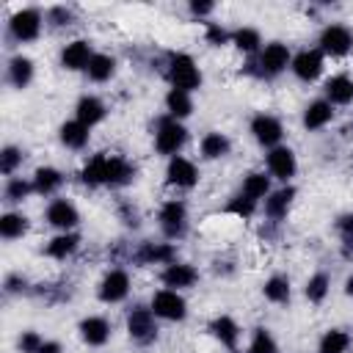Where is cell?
I'll use <instances>...</instances> for the list:
<instances>
[{
	"instance_id": "484cf974",
	"label": "cell",
	"mask_w": 353,
	"mask_h": 353,
	"mask_svg": "<svg viewBox=\"0 0 353 353\" xmlns=\"http://www.w3.org/2000/svg\"><path fill=\"white\" fill-rule=\"evenodd\" d=\"M323 91H325V102H331V105H347V102H353V80L347 74L328 77L325 85H323Z\"/></svg>"
},
{
	"instance_id": "74e56055",
	"label": "cell",
	"mask_w": 353,
	"mask_h": 353,
	"mask_svg": "<svg viewBox=\"0 0 353 353\" xmlns=\"http://www.w3.org/2000/svg\"><path fill=\"white\" fill-rule=\"evenodd\" d=\"M30 193H36L30 179H25V176H8V179H6L3 199H6L8 204H19V201H25Z\"/></svg>"
},
{
	"instance_id": "ee69618b",
	"label": "cell",
	"mask_w": 353,
	"mask_h": 353,
	"mask_svg": "<svg viewBox=\"0 0 353 353\" xmlns=\"http://www.w3.org/2000/svg\"><path fill=\"white\" fill-rule=\"evenodd\" d=\"M44 19H47L52 28H69V25L74 22V14H72V8H66V6H55V8H50V11L44 14Z\"/></svg>"
},
{
	"instance_id": "60d3db41",
	"label": "cell",
	"mask_w": 353,
	"mask_h": 353,
	"mask_svg": "<svg viewBox=\"0 0 353 353\" xmlns=\"http://www.w3.org/2000/svg\"><path fill=\"white\" fill-rule=\"evenodd\" d=\"M226 212H229V215H234V218L248 221V218L256 212V201H254V199H248L245 193H237V196H232V199H229Z\"/></svg>"
},
{
	"instance_id": "f1b7e54d",
	"label": "cell",
	"mask_w": 353,
	"mask_h": 353,
	"mask_svg": "<svg viewBox=\"0 0 353 353\" xmlns=\"http://www.w3.org/2000/svg\"><path fill=\"white\" fill-rule=\"evenodd\" d=\"M28 229H30V221H28V215H22V212H14V210H8V212H3L0 215V237L3 240H19L22 234H28Z\"/></svg>"
},
{
	"instance_id": "4316f807",
	"label": "cell",
	"mask_w": 353,
	"mask_h": 353,
	"mask_svg": "<svg viewBox=\"0 0 353 353\" xmlns=\"http://www.w3.org/2000/svg\"><path fill=\"white\" fill-rule=\"evenodd\" d=\"M58 138H61V143L66 146V149H85V143H88V138H91V130L85 127V124H80L77 119H72V121H63L61 124V130H58Z\"/></svg>"
},
{
	"instance_id": "5b68a950",
	"label": "cell",
	"mask_w": 353,
	"mask_h": 353,
	"mask_svg": "<svg viewBox=\"0 0 353 353\" xmlns=\"http://www.w3.org/2000/svg\"><path fill=\"white\" fill-rule=\"evenodd\" d=\"M317 50L323 55H331V58H345L350 50H353V30L342 22H328L323 30H320V39H317Z\"/></svg>"
},
{
	"instance_id": "d6a6232c",
	"label": "cell",
	"mask_w": 353,
	"mask_h": 353,
	"mask_svg": "<svg viewBox=\"0 0 353 353\" xmlns=\"http://www.w3.org/2000/svg\"><path fill=\"white\" fill-rule=\"evenodd\" d=\"M105 160H108V152H97L94 157H88L85 165L80 168V182L88 188L105 185Z\"/></svg>"
},
{
	"instance_id": "836d02e7",
	"label": "cell",
	"mask_w": 353,
	"mask_h": 353,
	"mask_svg": "<svg viewBox=\"0 0 353 353\" xmlns=\"http://www.w3.org/2000/svg\"><path fill=\"white\" fill-rule=\"evenodd\" d=\"M350 345H353V339H350L347 331H342V328H328V331L320 336V342H317V353H347Z\"/></svg>"
},
{
	"instance_id": "8fae6325",
	"label": "cell",
	"mask_w": 353,
	"mask_h": 353,
	"mask_svg": "<svg viewBox=\"0 0 353 353\" xmlns=\"http://www.w3.org/2000/svg\"><path fill=\"white\" fill-rule=\"evenodd\" d=\"M251 135H254V141L259 143V146H265V149H273V146H279V141H281V135H284V127H281V121L273 116V113H256L254 119H251Z\"/></svg>"
},
{
	"instance_id": "e0dca14e",
	"label": "cell",
	"mask_w": 353,
	"mask_h": 353,
	"mask_svg": "<svg viewBox=\"0 0 353 353\" xmlns=\"http://www.w3.org/2000/svg\"><path fill=\"white\" fill-rule=\"evenodd\" d=\"M132 259L138 265H171L176 262V248L174 243H141Z\"/></svg>"
},
{
	"instance_id": "e575fe53",
	"label": "cell",
	"mask_w": 353,
	"mask_h": 353,
	"mask_svg": "<svg viewBox=\"0 0 353 353\" xmlns=\"http://www.w3.org/2000/svg\"><path fill=\"white\" fill-rule=\"evenodd\" d=\"M240 193H245V196L254 199V201L265 199V196L270 193V174H265V171H251V174H245Z\"/></svg>"
},
{
	"instance_id": "4fadbf2b",
	"label": "cell",
	"mask_w": 353,
	"mask_h": 353,
	"mask_svg": "<svg viewBox=\"0 0 353 353\" xmlns=\"http://www.w3.org/2000/svg\"><path fill=\"white\" fill-rule=\"evenodd\" d=\"M44 221L58 232H72L80 223V212L69 199H52L44 210Z\"/></svg>"
},
{
	"instance_id": "603a6c76",
	"label": "cell",
	"mask_w": 353,
	"mask_h": 353,
	"mask_svg": "<svg viewBox=\"0 0 353 353\" xmlns=\"http://www.w3.org/2000/svg\"><path fill=\"white\" fill-rule=\"evenodd\" d=\"M33 61L28 55H14L6 66V80L14 85V88H28L33 83Z\"/></svg>"
},
{
	"instance_id": "6da1fadb",
	"label": "cell",
	"mask_w": 353,
	"mask_h": 353,
	"mask_svg": "<svg viewBox=\"0 0 353 353\" xmlns=\"http://www.w3.org/2000/svg\"><path fill=\"white\" fill-rule=\"evenodd\" d=\"M165 77H168L171 88H179V91H188V94L201 85V69L196 66V61L188 52H171L168 55Z\"/></svg>"
},
{
	"instance_id": "cb8c5ba5",
	"label": "cell",
	"mask_w": 353,
	"mask_h": 353,
	"mask_svg": "<svg viewBox=\"0 0 353 353\" xmlns=\"http://www.w3.org/2000/svg\"><path fill=\"white\" fill-rule=\"evenodd\" d=\"M30 182H33V190L39 196H52L63 185V174L55 165H39L33 171V176H30Z\"/></svg>"
},
{
	"instance_id": "d6986e66",
	"label": "cell",
	"mask_w": 353,
	"mask_h": 353,
	"mask_svg": "<svg viewBox=\"0 0 353 353\" xmlns=\"http://www.w3.org/2000/svg\"><path fill=\"white\" fill-rule=\"evenodd\" d=\"M135 179V165L121 154H108L105 160V185L108 188H124Z\"/></svg>"
},
{
	"instance_id": "816d5d0a",
	"label": "cell",
	"mask_w": 353,
	"mask_h": 353,
	"mask_svg": "<svg viewBox=\"0 0 353 353\" xmlns=\"http://www.w3.org/2000/svg\"><path fill=\"white\" fill-rule=\"evenodd\" d=\"M229 353H240V350H237V347H234V350H229Z\"/></svg>"
},
{
	"instance_id": "7a4b0ae2",
	"label": "cell",
	"mask_w": 353,
	"mask_h": 353,
	"mask_svg": "<svg viewBox=\"0 0 353 353\" xmlns=\"http://www.w3.org/2000/svg\"><path fill=\"white\" fill-rule=\"evenodd\" d=\"M185 141H188V130H185L182 121H176L171 116H163L157 121V127H154V149L160 154H165L168 160L176 157L179 149L185 146Z\"/></svg>"
},
{
	"instance_id": "7c38bea8",
	"label": "cell",
	"mask_w": 353,
	"mask_h": 353,
	"mask_svg": "<svg viewBox=\"0 0 353 353\" xmlns=\"http://www.w3.org/2000/svg\"><path fill=\"white\" fill-rule=\"evenodd\" d=\"M165 182H168L171 188L190 190V188H196V182H199V165H196L193 160L176 154V157H171L168 165H165Z\"/></svg>"
},
{
	"instance_id": "ac0fdd59",
	"label": "cell",
	"mask_w": 353,
	"mask_h": 353,
	"mask_svg": "<svg viewBox=\"0 0 353 353\" xmlns=\"http://www.w3.org/2000/svg\"><path fill=\"white\" fill-rule=\"evenodd\" d=\"M160 281L168 290H188V287H193L199 281V270L193 265H188V262H171V265L163 268Z\"/></svg>"
},
{
	"instance_id": "30bf717a",
	"label": "cell",
	"mask_w": 353,
	"mask_h": 353,
	"mask_svg": "<svg viewBox=\"0 0 353 353\" xmlns=\"http://www.w3.org/2000/svg\"><path fill=\"white\" fill-rule=\"evenodd\" d=\"M97 295H99L102 303H119V301H124L130 295V273L121 270V268H110L102 276V281L97 287Z\"/></svg>"
},
{
	"instance_id": "52a82bcc",
	"label": "cell",
	"mask_w": 353,
	"mask_h": 353,
	"mask_svg": "<svg viewBox=\"0 0 353 353\" xmlns=\"http://www.w3.org/2000/svg\"><path fill=\"white\" fill-rule=\"evenodd\" d=\"M127 334L138 345H149L157 339V317L152 306H132L127 314Z\"/></svg>"
},
{
	"instance_id": "44dd1931",
	"label": "cell",
	"mask_w": 353,
	"mask_h": 353,
	"mask_svg": "<svg viewBox=\"0 0 353 353\" xmlns=\"http://www.w3.org/2000/svg\"><path fill=\"white\" fill-rule=\"evenodd\" d=\"M292 199H295V188H292V185H284V188L270 190V193L265 196L262 210H265V215H268L270 221H281V218H287Z\"/></svg>"
},
{
	"instance_id": "c3c4849f",
	"label": "cell",
	"mask_w": 353,
	"mask_h": 353,
	"mask_svg": "<svg viewBox=\"0 0 353 353\" xmlns=\"http://www.w3.org/2000/svg\"><path fill=\"white\" fill-rule=\"evenodd\" d=\"M212 8H215V6H212V3H204V0H193V3H190V14H193V17H207V14H212Z\"/></svg>"
},
{
	"instance_id": "d4e9b609",
	"label": "cell",
	"mask_w": 353,
	"mask_h": 353,
	"mask_svg": "<svg viewBox=\"0 0 353 353\" xmlns=\"http://www.w3.org/2000/svg\"><path fill=\"white\" fill-rule=\"evenodd\" d=\"M210 334H212L223 347H229V350H234L237 342H240V325H237L229 314H218V317L210 323Z\"/></svg>"
},
{
	"instance_id": "8d00e7d4",
	"label": "cell",
	"mask_w": 353,
	"mask_h": 353,
	"mask_svg": "<svg viewBox=\"0 0 353 353\" xmlns=\"http://www.w3.org/2000/svg\"><path fill=\"white\" fill-rule=\"evenodd\" d=\"M232 44L240 50V52H245V55H251V52H259L262 50V36H259V30L256 28H237L234 33H232Z\"/></svg>"
},
{
	"instance_id": "ab89813d",
	"label": "cell",
	"mask_w": 353,
	"mask_h": 353,
	"mask_svg": "<svg viewBox=\"0 0 353 353\" xmlns=\"http://www.w3.org/2000/svg\"><path fill=\"white\" fill-rule=\"evenodd\" d=\"M22 160H25V154H22V149L19 146H3L0 149V174L8 179V176H14L17 174V168L22 165Z\"/></svg>"
},
{
	"instance_id": "9a60e30c",
	"label": "cell",
	"mask_w": 353,
	"mask_h": 353,
	"mask_svg": "<svg viewBox=\"0 0 353 353\" xmlns=\"http://www.w3.org/2000/svg\"><path fill=\"white\" fill-rule=\"evenodd\" d=\"M290 72L301 83H314L323 74V52L320 50H301L298 55H292Z\"/></svg>"
},
{
	"instance_id": "7dc6e473",
	"label": "cell",
	"mask_w": 353,
	"mask_h": 353,
	"mask_svg": "<svg viewBox=\"0 0 353 353\" xmlns=\"http://www.w3.org/2000/svg\"><path fill=\"white\" fill-rule=\"evenodd\" d=\"M3 287H6L8 295H17V292H25V290H28V281H25L19 273H14V276H6V284H3Z\"/></svg>"
},
{
	"instance_id": "3957f363",
	"label": "cell",
	"mask_w": 353,
	"mask_h": 353,
	"mask_svg": "<svg viewBox=\"0 0 353 353\" xmlns=\"http://www.w3.org/2000/svg\"><path fill=\"white\" fill-rule=\"evenodd\" d=\"M41 28H44V14L39 8H19L8 19V36L19 44L36 41L41 36Z\"/></svg>"
},
{
	"instance_id": "4dcf8cb0",
	"label": "cell",
	"mask_w": 353,
	"mask_h": 353,
	"mask_svg": "<svg viewBox=\"0 0 353 353\" xmlns=\"http://www.w3.org/2000/svg\"><path fill=\"white\" fill-rule=\"evenodd\" d=\"M165 113L176 121H182L185 116L193 113V97L188 91H179V88H168L165 94Z\"/></svg>"
},
{
	"instance_id": "7402d4cb",
	"label": "cell",
	"mask_w": 353,
	"mask_h": 353,
	"mask_svg": "<svg viewBox=\"0 0 353 353\" xmlns=\"http://www.w3.org/2000/svg\"><path fill=\"white\" fill-rule=\"evenodd\" d=\"M334 121V105L325 102V99H312L306 108H303V127L306 130H323Z\"/></svg>"
},
{
	"instance_id": "83f0119b",
	"label": "cell",
	"mask_w": 353,
	"mask_h": 353,
	"mask_svg": "<svg viewBox=\"0 0 353 353\" xmlns=\"http://www.w3.org/2000/svg\"><path fill=\"white\" fill-rule=\"evenodd\" d=\"M199 152H201L204 160H221V157H226V154L232 152V141H229L223 132L212 130V132H207V135L199 141Z\"/></svg>"
},
{
	"instance_id": "7bdbcfd3",
	"label": "cell",
	"mask_w": 353,
	"mask_h": 353,
	"mask_svg": "<svg viewBox=\"0 0 353 353\" xmlns=\"http://www.w3.org/2000/svg\"><path fill=\"white\" fill-rule=\"evenodd\" d=\"M334 229L342 240V251L350 256L353 254V212H342L336 221H334Z\"/></svg>"
},
{
	"instance_id": "bcb514c9",
	"label": "cell",
	"mask_w": 353,
	"mask_h": 353,
	"mask_svg": "<svg viewBox=\"0 0 353 353\" xmlns=\"http://www.w3.org/2000/svg\"><path fill=\"white\" fill-rule=\"evenodd\" d=\"M207 44H212V47L232 44V33L223 30L221 25H215V22H207Z\"/></svg>"
},
{
	"instance_id": "f6af8a7d",
	"label": "cell",
	"mask_w": 353,
	"mask_h": 353,
	"mask_svg": "<svg viewBox=\"0 0 353 353\" xmlns=\"http://www.w3.org/2000/svg\"><path fill=\"white\" fill-rule=\"evenodd\" d=\"M41 342H44V336L39 331H22L17 339V347H19V353H36L41 347Z\"/></svg>"
},
{
	"instance_id": "8992f818",
	"label": "cell",
	"mask_w": 353,
	"mask_h": 353,
	"mask_svg": "<svg viewBox=\"0 0 353 353\" xmlns=\"http://www.w3.org/2000/svg\"><path fill=\"white\" fill-rule=\"evenodd\" d=\"M152 312L154 317L160 320H168V323H182L188 317V301L179 295V290H157L152 295Z\"/></svg>"
},
{
	"instance_id": "1f68e13d",
	"label": "cell",
	"mask_w": 353,
	"mask_h": 353,
	"mask_svg": "<svg viewBox=\"0 0 353 353\" xmlns=\"http://www.w3.org/2000/svg\"><path fill=\"white\" fill-rule=\"evenodd\" d=\"M85 74H88V80H94V83H108V80L116 74V58L108 55V52H94V58H91L88 69H85Z\"/></svg>"
},
{
	"instance_id": "d590c367",
	"label": "cell",
	"mask_w": 353,
	"mask_h": 353,
	"mask_svg": "<svg viewBox=\"0 0 353 353\" xmlns=\"http://www.w3.org/2000/svg\"><path fill=\"white\" fill-rule=\"evenodd\" d=\"M262 295L270 301V303H287L290 301V295H292V287H290V279L287 276H270V279H265V284H262Z\"/></svg>"
},
{
	"instance_id": "681fc988",
	"label": "cell",
	"mask_w": 353,
	"mask_h": 353,
	"mask_svg": "<svg viewBox=\"0 0 353 353\" xmlns=\"http://www.w3.org/2000/svg\"><path fill=\"white\" fill-rule=\"evenodd\" d=\"M36 353H63V347H61V342H55V339H44Z\"/></svg>"
},
{
	"instance_id": "2e32d148",
	"label": "cell",
	"mask_w": 353,
	"mask_h": 353,
	"mask_svg": "<svg viewBox=\"0 0 353 353\" xmlns=\"http://www.w3.org/2000/svg\"><path fill=\"white\" fill-rule=\"evenodd\" d=\"M77 331H80V339H83L88 347H102V345H108L113 328H110V323H108L105 317H99V314H88V317L80 320Z\"/></svg>"
},
{
	"instance_id": "f546056e",
	"label": "cell",
	"mask_w": 353,
	"mask_h": 353,
	"mask_svg": "<svg viewBox=\"0 0 353 353\" xmlns=\"http://www.w3.org/2000/svg\"><path fill=\"white\" fill-rule=\"evenodd\" d=\"M77 245H80V237H77L74 232H58V234L44 245V254H47L50 259H66V256H72V254L77 251Z\"/></svg>"
},
{
	"instance_id": "ba28073f",
	"label": "cell",
	"mask_w": 353,
	"mask_h": 353,
	"mask_svg": "<svg viewBox=\"0 0 353 353\" xmlns=\"http://www.w3.org/2000/svg\"><path fill=\"white\" fill-rule=\"evenodd\" d=\"M157 221H160V229L168 240H179L185 232H188V207L185 201L179 199H168L160 212H157Z\"/></svg>"
},
{
	"instance_id": "f35d334b",
	"label": "cell",
	"mask_w": 353,
	"mask_h": 353,
	"mask_svg": "<svg viewBox=\"0 0 353 353\" xmlns=\"http://www.w3.org/2000/svg\"><path fill=\"white\" fill-rule=\"evenodd\" d=\"M328 290H331V279H328V273H314V276L306 279L303 295L309 298V303H323L325 295H328Z\"/></svg>"
},
{
	"instance_id": "ffe728a7",
	"label": "cell",
	"mask_w": 353,
	"mask_h": 353,
	"mask_svg": "<svg viewBox=\"0 0 353 353\" xmlns=\"http://www.w3.org/2000/svg\"><path fill=\"white\" fill-rule=\"evenodd\" d=\"M105 116H108V108H105V102H102L99 97H94V94H83V97L77 99V105H74V119H77L80 124H85L88 130L97 127Z\"/></svg>"
},
{
	"instance_id": "f907efd6",
	"label": "cell",
	"mask_w": 353,
	"mask_h": 353,
	"mask_svg": "<svg viewBox=\"0 0 353 353\" xmlns=\"http://www.w3.org/2000/svg\"><path fill=\"white\" fill-rule=\"evenodd\" d=\"M345 295L347 298H353V273L347 276V281H345Z\"/></svg>"
},
{
	"instance_id": "277c9868",
	"label": "cell",
	"mask_w": 353,
	"mask_h": 353,
	"mask_svg": "<svg viewBox=\"0 0 353 353\" xmlns=\"http://www.w3.org/2000/svg\"><path fill=\"white\" fill-rule=\"evenodd\" d=\"M290 63H292L290 47L281 44V41H270V44H265L256 52V63L254 66H256V74L259 77H279L281 72L290 69Z\"/></svg>"
},
{
	"instance_id": "b9f144b4",
	"label": "cell",
	"mask_w": 353,
	"mask_h": 353,
	"mask_svg": "<svg viewBox=\"0 0 353 353\" xmlns=\"http://www.w3.org/2000/svg\"><path fill=\"white\" fill-rule=\"evenodd\" d=\"M248 353H279V345L268 328H256L248 342Z\"/></svg>"
},
{
	"instance_id": "5bb4252c",
	"label": "cell",
	"mask_w": 353,
	"mask_h": 353,
	"mask_svg": "<svg viewBox=\"0 0 353 353\" xmlns=\"http://www.w3.org/2000/svg\"><path fill=\"white\" fill-rule=\"evenodd\" d=\"M91 58H94V50H91L88 39H72L61 50V66L66 72H85Z\"/></svg>"
},
{
	"instance_id": "9c48e42d",
	"label": "cell",
	"mask_w": 353,
	"mask_h": 353,
	"mask_svg": "<svg viewBox=\"0 0 353 353\" xmlns=\"http://www.w3.org/2000/svg\"><path fill=\"white\" fill-rule=\"evenodd\" d=\"M265 163H268V174L273 176V179H279V182H290L292 176H295V171H298V160H295V152L290 149V146H273V149H268V157H265Z\"/></svg>"
}]
</instances>
